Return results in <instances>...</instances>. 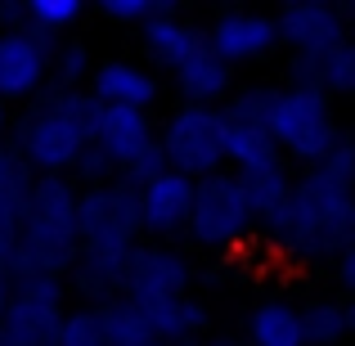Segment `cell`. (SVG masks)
<instances>
[{
	"instance_id": "cell-1",
	"label": "cell",
	"mask_w": 355,
	"mask_h": 346,
	"mask_svg": "<svg viewBox=\"0 0 355 346\" xmlns=\"http://www.w3.org/2000/svg\"><path fill=\"white\" fill-rule=\"evenodd\" d=\"M351 144H333L320 171L288 189V202L270 216L293 252H342L351 243Z\"/></svg>"
},
{
	"instance_id": "cell-2",
	"label": "cell",
	"mask_w": 355,
	"mask_h": 346,
	"mask_svg": "<svg viewBox=\"0 0 355 346\" xmlns=\"http://www.w3.org/2000/svg\"><path fill=\"white\" fill-rule=\"evenodd\" d=\"M77 261V198L59 180V171L27 184V198L18 207V252L9 275L18 270H41L63 275Z\"/></svg>"
},
{
	"instance_id": "cell-3",
	"label": "cell",
	"mask_w": 355,
	"mask_h": 346,
	"mask_svg": "<svg viewBox=\"0 0 355 346\" xmlns=\"http://www.w3.org/2000/svg\"><path fill=\"white\" fill-rule=\"evenodd\" d=\"M266 126L275 135L279 148H288L302 162H320L333 144H338V121H333L329 95L320 86H293V90H275L266 95Z\"/></svg>"
},
{
	"instance_id": "cell-4",
	"label": "cell",
	"mask_w": 355,
	"mask_h": 346,
	"mask_svg": "<svg viewBox=\"0 0 355 346\" xmlns=\"http://www.w3.org/2000/svg\"><path fill=\"white\" fill-rule=\"evenodd\" d=\"M90 108L95 99L90 95H59L41 108L32 121L23 126V144L18 153L27 157L41 171H63L81 157V148L90 144Z\"/></svg>"
},
{
	"instance_id": "cell-5",
	"label": "cell",
	"mask_w": 355,
	"mask_h": 346,
	"mask_svg": "<svg viewBox=\"0 0 355 346\" xmlns=\"http://www.w3.org/2000/svg\"><path fill=\"white\" fill-rule=\"evenodd\" d=\"M9 297L0 311V346H50L54 324L63 315V288L59 275L18 270L9 275Z\"/></svg>"
},
{
	"instance_id": "cell-6",
	"label": "cell",
	"mask_w": 355,
	"mask_h": 346,
	"mask_svg": "<svg viewBox=\"0 0 355 346\" xmlns=\"http://www.w3.org/2000/svg\"><path fill=\"white\" fill-rule=\"evenodd\" d=\"M157 144H162L166 166L189 175V180L220 171V162H225V113H216L211 104H189L166 121Z\"/></svg>"
},
{
	"instance_id": "cell-7",
	"label": "cell",
	"mask_w": 355,
	"mask_h": 346,
	"mask_svg": "<svg viewBox=\"0 0 355 346\" xmlns=\"http://www.w3.org/2000/svg\"><path fill=\"white\" fill-rule=\"evenodd\" d=\"M189 234L202 248H234L252 225V207L243 198V180L239 175H220L207 171L202 184H193V202H189Z\"/></svg>"
},
{
	"instance_id": "cell-8",
	"label": "cell",
	"mask_w": 355,
	"mask_h": 346,
	"mask_svg": "<svg viewBox=\"0 0 355 346\" xmlns=\"http://www.w3.org/2000/svg\"><path fill=\"white\" fill-rule=\"evenodd\" d=\"M261 113H266V95L261 90L239 95L234 108L225 113V162H234L239 171H257V166L279 162V144Z\"/></svg>"
},
{
	"instance_id": "cell-9",
	"label": "cell",
	"mask_w": 355,
	"mask_h": 346,
	"mask_svg": "<svg viewBox=\"0 0 355 346\" xmlns=\"http://www.w3.org/2000/svg\"><path fill=\"white\" fill-rule=\"evenodd\" d=\"M121 293L126 302H157V297L189 293V266L184 257L162 248H130L126 270H121Z\"/></svg>"
},
{
	"instance_id": "cell-10",
	"label": "cell",
	"mask_w": 355,
	"mask_h": 346,
	"mask_svg": "<svg viewBox=\"0 0 355 346\" xmlns=\"http://www.w3.org/2000/svg\"><path fill=\"white\" fill-rule=\"evenodd\" d=\"M189 202H193V180L171 166H162L157 175H148L135 193V207H139V230L148 234H175L184 230L189 220Z\"/></svg>"
},
{
	"instance_id": "cell-11",
	"label": "cell",
	"mask_w": 355,
	"mask_h": 346,
	"mask_svg": "<svg viewBox=\"0 0 355 346\" xmlns=\"http://www.w3.org/2000/svg\"><path fill=\"white\" fill-rule=\"evenodd\" d=\"M148 139H153V126H148L144 108H135V104H99L95 99V108H90V144H95L113 166L130 162Z\"/></svg>"
},
{
	"instance_id": "cell-12",
	"label": "cell",
	"mask_w": 355,
	"mask_h": 346,
	"mask_svg": "<svg viewBox=\"0 0 355 346\" xmlns=\"http://www.w3.org/2000/svg\"><path fill=\"white\" fill-rule=\"evenodd\" d=\"M50 54L45 41L32 32H5L0 36V99H27L45 81Z\"/></svg>"
},
{
	"instance_id": "cell-13",
	"label": "cell",
	"mask_w": 355,
	"mask_h": 346,
	"mask_svg": "<svg viewBox=\"0 0 355 346\" xmlns=\"http://www.w3.org/2000/svg\"><path fill=\"white\" fill-rule=\"evenodd\" d=\"M279 41L275 32V18L266 14H225L216 27H211V50L220 54L225 63H248V59H261L270 54Z\"/></svg>"
},
{
	"instance_id": "cell-14",
	"label": "cell",
	"mask_w": 355,
	"mask_h": 346,
	"mask_svg": "<svg viewBox=\"0 0 355 346\" xmlns=\"http://www.w3.org/2000/svg\"><path fill=\"white\" fill-rule=\"evenodd\" d=\"M275 32L284 36L288 45H297L302 54H315L324 45L342 41V18L338 9H329L324 0H293L284 9V18L275 23Z\"/></svg>"
},
{
	"instance_id": "cell-15",
	"label": "cell",
	"mask_w": 355,
	"mask_h": 346,
	"mask_svg": "<svg viewBox=\"0 0 355 346\" xmlns=\"http://www.w3.org/2000/svg\"><path fill=\"white\" fill-rule=\"evenodd\" d=\"M90 99H99V104L148 108L157 99V81L148 77L144 68H135V63H104V68H95V77H90Z\"/></svg>"
},
{
	"instance_id": "cell-16",
	"label": "cell",
	"mask_w": 355,
	"mask_h": 346,
	"mask_svg": "<svg viewBox=\"0 0 355 346\" xmlns=\"http://www.w3.org/2000/svg\"><path fill=\"white\" fill-rule=\"evenodd\" d=\"M144 45H148V54H153L162 68H180L193 50L207 45V36L193 32L189 23H180L175 14H166V9H162V14H148L144 18Z\"/></svg>"
},
{
	"instance_id": "cell-17",
	"label": "cell",
	"mask_w": 355,
	"mask_h": 346,
	"mask_svg": "<svg viewBox=\"0 0 355 346\" xmlns=\"http://www.w3.org/2000/svg\"><path fill=\"white\" fill-rule=\"evenodd\" d=\"M135 311L144 315L148 329H153L162 342H184L189 333H198L202 324H207V311H202L189 293L157 297V302H135Z\"/></svg>"
},
{
	"instance_id": "cell-18",
	"label": "cell",
	"mask_w": 355,
	"mask_h": 346,
	"mask_svg": "<svg viewBox=\"0 0 355 346\" xmlns=\"http://www.w3.org/2000/svg\"><path fill=\"white\" fill-rule=\"evenodd\" d=\"M171 72H175V86H180L193 104H211V99H220L230 90V63L220 59L211 45L193 50L189 59H184L180 68H171Z\"/></svg>"
},
{
	"instance_id": "cell-19",
	"label": "cell",
	"mask_w": 355,
	"mask_h": 346,
	"mask_svg": "<svg viewBox=\"0 0 355 346\" xmlns=\"http://www.w3.org/2000/svg\"><path fill=\"white\" fill-rule=\"evenodd\" d=\"M302 72L320 90H338V95H347V90L355 86V50L347 45V36H342V41H333V45H324V50L306 54Z\"/></svg>"
},
{
	"instance_id": "cell-20",
	"label": "cell",
	"mask_w": 355,
	"mask_h": 346,
	"mask_svg": "<svg viewBox=\"0 0 355 346\" xmlns=\"http://www.w3.org/2000/svg\"><path fill=\"white\" fill-rule=\"evenodd\" d=\"M243 180V198H248L252 207V220H270L279 207L288 202V189H293V180L284 175V166H257V171H239Z\"/></svg>"
},
{
	"instance_id": "cell-21",
	"label": "cell",
	"mask_w": 355,
	"mask_h": 346,
	"mask_svg": "<svg viewBox=\"0 0 355 346\" xmlns=\"http://www.w3.org/2000/svg\"><path fill=\"white\" fill-rule=\"evenodd\" d=\"M252 342L257 346H306V329H302V311L284 302H270L252 315Z\"/></svg>"
},
{
	"instance_id": "cell-22",
	"label": "cell",
	"mask_w": 355,
	"mask_h": 346,
	"mask_svg": "<svg viewBox=\"0 0 355 346\" xmlns=\"http://www.w3.org/2000/svg\"><path fill=\"white\" fill-rule=\"evenodd\" d=\"M99 315H104V346H166L135 311V302H108Z\"/></svg>"
},
{
	"instance_id": "cell-23",
	"label": "cell",
	"mask_w": 355,
	"mask_h": 346,
	"mask_svg": "<svg viewBox=\"0 0 355 346\" xmlns=\"http://www.w3.org/2000/svg\"><path fill=\"white\" fill-rule=\"evenodd\" d=\"M27 184H32V162L18 148H0V207L18 211L27 198Z\"/></svg>"
},
{
	"instance_id": "cell-24",
	"label": "cell",
	"mask_w": 355,
	"mask_h": 346,
	"mask_svg": "<svg viewBox=\"0 0 355 346\" xmlns=\"http://www.w3.org/2000/svg\"><path fill=\"white\" fill-rule=\"evenodd\" d=\"M50 346H104V315H99V311L59 315Z\"/></svg>"
},
{
	"instance_id": "cell-25",
	"label": "cell",
	"mask_w": 355,
	"mask_h": 346,
	"mask_svg": "<svg viewBox=\"0 0 355 346\" xmlns=\"http://www.w3.org/2000/svg\"><path fill=\"white\" fill-rule=\"evenodd\" d=\"M302 329H306V342H338L342 333L351 329V311L342 302H320L315 311L302 315Z\"/></svg>"
},
{
	"instance_id": "cell-26",
	"label": "cell",
	"mask_w": 355,
	"mask_h": 346,
	"mask_svg": "<svg viewBox=\"0 0 355 346\" xmlns=\"http://www.w3.org/2000/svg\"><path fill=\"white\" fill-rule=\"evenodd\" d=\"M81 9H86V0H23V14L36 27H45V32H59V27L77 23Z\"/></svg>"
},
{
	"instance_id": "cell-27",
	"label": "cell",
	"mask_w": 355,
	"mask_h": 346,
	"mask_svg": "<svg viewBox=\"0 0 355 346\" xmlns=\"http://www.w3.org/2000/svg\"><path fill=\"white\" fill-rule=\"evenodd\" d=\"M166 166V157H162V144H157V139H148L144 148H139L135 157H130V162H121V171H126V180L130 184H144L148 175H157Z\"/></svg>"
},
{
	"instance_id": "cell-28",
	"label": "cell",
	"mask_w": 355,
	"mask_h": 346,
	"mask_svg": "<svg viewBox=\"0 0 355 346\" xmlns=\"http://www.w3.org/2000/svg\"><path fill=\"white\" fill-rule=\"evenodd\" d=\"M99 9L117 23H144L153 14V0H99Z\"/></svg>"
},
{
	"instance_id": "cell-29",
	"label": "cell",
	"mask_w": 355,
	"mask_h": 346,
	"mask_svg": "<svg viewBox=\"0 0 355 346\" xmlns=\"http://www.w3.org/2000/svg\"><path fill=\"white\" fill-rule=\"evenodd\" d=\"M14 252H18V211L0 207V270L14 266Z\"/></svg>"
},
{
	"instance_id": "cell-30",
	"label": "cell",
	"mask_w": 355,
	"mask_h": 346,
	"mask_svg": "<svg viewBox=\"0 0 355 346\" xmlns=\"http://www.w3.org/2000/svg\"><path fill=\"white\" fill-rule=\"evenodd\" d=\"M59 72H63V81H77L86 72V45H68L59 54Z\"/></svg>"
},
{
	"instance_id": "cell-31",
	"label": "cell",
	"mask_w": 355,
	"mask_h": 346,
	"mask_svg": "<svg viewBox=\"0 0 355 346\" xmlns=\"http://www.w3.org/2000/svg\"><path fill=\"white\" fill-rule=\"evenodd\" d=\"M9 284H14V279H9V270H0V311H5V297H9Z\"/></svg>"
},
{
	"instance_id": "cell-32",
	"label": "cell",
	"mask_w": 355,
	"mask_h": 346,
	"mask_svg": "<svg viewBox=\"0 0 355 346\" xmlns=\"http://www.w3.org/2000/svg\"><path fill=\"white\" fill-rule=\"evenodd\" d=\"M180 0H153V14H162V9H175Z\"/></svg>"
},
{
	"instance_id": "cell-33",
	"label": "cell",
	"mask_w": 355,
	"mask_h": 346,
	"mask_svg": "<svg viewBox=\"0 0 355 346\" xmlns=\"http://www.w3.org/2000/svg\"><path fill=\"white\" fill-rule=\"evenodd\" d=\"M0 130H5V99H0Z\"/></svg>"
}]
</instances>
